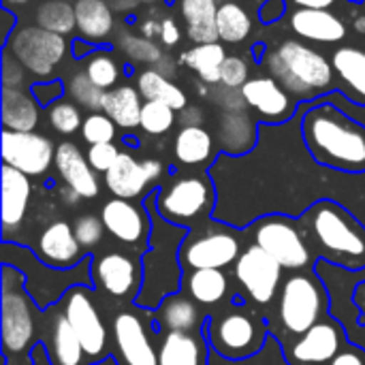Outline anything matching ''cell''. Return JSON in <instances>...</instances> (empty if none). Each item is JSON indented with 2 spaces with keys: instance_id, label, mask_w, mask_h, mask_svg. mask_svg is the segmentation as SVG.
Instances as JSON below:
<instances>
[{
  "instance_id": "6da1fadb",
  "label": "cell",
  "mask_w": 365,
  "mask_h": 365,
  "mask_svg": "<svg viewBox=\"0 0 365 365\" xmlns=\"http://www.w3.org/2000/svg\"><path fill=\"white\" fill-rule=\"evenodd\" d=\"M302 137L310 156L344 173L365 171V126L329 103L310 107L302 118Z\"/></svg>"
},
{
  "instance_id": "7a4b0ae2",
  "label": "cell",
  "mask_w": 365,
  "mask_h": 365,
  "mask_svg": "<svg viewBox=\"0 0 365 365\" xmlns=\"http://www.w3.org/2000/svg\"><path fill=\"white\" fill-rule=\"evenodd\" d=\"M297 220L314 259L351 272L365 269V227L346 207L319 199Z\"/></svg>"
},
{
  "instance_id": "3957f363",
  "label": "cell",
  "mask_w": 365,
  "mask_h": 365,
  "mask_svg": "<svg viewBox=\"0 0 365 365\" xmlns=\"http://www.w3.org/2000/svg\"><path fill=\"white\" fill-rule=\"evenodd\" d=\"M158 190L148 192L145 207L152 214V237L145 255L141 257L143 267V282L141 291L135 299L137 308L154 312L169 295L180 293L184 280V267L180 261L182 242L188 235V229L180 225L167 222L156 210Z\"/></svg>"
},
{
  "instance_id": "277c9868",
  "label": "cell",
  "mask_w": 365,
  "mask_h": 365,
  "mask_svg": "<svg viewBox=\"0 0 365 365\" xmlns=\"http://www.w3.org/2000/svg\"><path fill=\"white\" fill-rule=\"evenodd\" d=\"M267 68L293 96L312 98L334 83V64L299 41H282L265 56Z\"/></svg>"
},
{
  "instance_id": "5b68a950",
  "label": "cell",
  "mask_w": 365,
  "mask_h": 365,
  "mask_svg": "<svg viewBox=\"0 0 365 365\" xmlns=\"http://www.w3.org/2000/svg\"><path fill=\"white\" fill-rule=\"evenodd\" d=\"M327 291L314 269L284 278L276 297V317L282 329L280 342L287 344L327 319Z\"/></svg>"
},
{
  "instance_id": "8992f818",
  "label": "cell",
  "mask_w": 365,
  "mask_h": 365,
  "mask_svg": "<svg viewBox=\"0 0 365 365\" xmlns=\"http://www.w3.org/2000/svg\"><path fill=\"white\" fill-rule=\"evenodd\" d=\"M205 336L210 346L225 359L240 361L257 355L269 336V325L263 317L255 314L248 306L235 302V306L210 317Z\"/></svg>"
},
{
  "instance_id": "52a82bcc",
  "label": "cell",
  "mask_w": 365,
  "mask_h": 365,
  "mask_svg": "<svg viewBox=\"0 0 365 365\" xmlns=\"http://www.w3.org/2000/svg\"><path fill=\"white\" fill-rule=\"evenodd\" d=\"M246 235L250 237V244L259 246L272 259H276L282 269L291 274L314 269V255L306 242L299 220L284 214L261 216L250 222Z\"/></svg>"
},
{
  "instance_id": "ba28073f",
  "label": "cell",
  "mask_w": 365,
  "mask_h": 365,
  "mask_svg": "<svg viewBox=\"0 0 365 365\" xmlns=\"http://www.w3.org/2000/svg\"><path fill=\"white\" fill-rule=\"evenodd\" d=\"M216 192L207 175H182L158 190V214L180 227L199 229L214 212Z\"/></svg>"
},
{
  "instance_id": "9c48e42d",
  "label": "cell",
  "mask_w": 365,
  "mask_h": 365,
  "mask_svg": "<svg viewBox=\"0 0 365 365\" xmlns=\"http://www.w3.org/2000/svg\"><path fill=\"white\" fill-rule=\"evenodd\" d=\"M34 299L26 289V276L2 263V346L6 357H19L32 349Z\"/></svg>"
},
{
  "instance_id": "30bf717a",
  "label": "cell",
  "mask_w": 365,
  "mask_h": 365,
  "mask_svg": "<svg viewBox=\"0 0 365 365\" xmlns=\"http://www.w3.org/2000/svg\"><path fill=\"white\" fill-rule=\"evenodd\" d=\"M242 237L229 225H203L188 231L180 248L184 272L188 269H227L242 255Z\"/></svg>"
},
{
  "instance_id": "8fae6325",
  "label": "cell",
  "mask_w": 365,
  "mask_h": 365,
  "mask_svg": "<svg viewBox=\"0 0 365 365\" xmlns=\"http://www.w3.org/2000/svg\"><path fill=\"white\" fill-rule=\"evenodd\" d=\"M152 312L120 310L111 321L113 357L118 365H158V346L152 338Z\"/></svg>"
},
{
  "instance_id": "7c38bea8",
  "label": "cell",
  "mask_w": 365,
  "mask_h": 365,
  "mask_svg": "<svg viewBox=\"0 0 365 365\" xmlns=\"http://www.w3.org/2000/svg\"><path fill=\"white\" fill-rule=\"evenodd\" d=\"M62 312L68 319L73 331L77 334L90 361L94 364L101 357H105L109 351V336L103 317L94 304L92 287L77 284L68 289L66 295L62 297Z\"/></svg>"
},
{
  "instance_id": "4fadbf2b",
  "label": "cell",
  "mask_w": 365,
  "mask_h": 365,
  "mask_svg": "<svg viewBox=\"0 0 365 365\" xmlns=\"http://www.w3.org/2000/svg\"><path fill=\"white\" fill-rule=\"evenodd\" d=\"M282 272V265L255 244H248L235 261V282L255 306H269L278 297Z\"/></svg>"
},
{
  "instance_id": "5bb4252c",
  "label": "cell",
  "mask_w": 365,
  "mask_h": 365,
  "mask_svg": "<svg viewBox=\"0 0 365 365\" xmlns=\"http://www.w3.org/2000/svg\"><path fill=\"white\" fill-rule=\"evenodd\" d=\"M9 51L34 77H47L62 62L66 41L62 34L49 32L41 26H24L9 38Z\"/></svg>"
},
{
  "instance_id": "9a60e30c",
  "label": "cell",
  "mask_w": 365,
  "mask_h": 365,
  "mask_svg": "<svg viewBox=\"0 0 365 365\" xmlns=\"http://www.w3.org/2000/svg\"><path fill=\"white\" fill-rule=\"evenodd\" d=\"M105 231L120 244L133 250H145L152 237V214L145 203L133 199H109L101 210Z\"/></svg>"
},
{
  "instance_id": "2e32d148",
  "label": "cell",
  "mask_w": 365,
  "mask_h": 365,
  "mask_svg": "<svg viewBox=\"0 0 365 365\" xmlns=\"http://www.w3.org/2000/svg\"><path fill=\"white\" fill-rule=\"evenodd\" d=\"M344 346V329L336 321L323 319L299 338L282 344V351L289 365H329Z\"/></svg>"
},
{
  "instance_id": "e0dca14e",
  "label": "cell",
  "mask_w": 365,
  "mask_h": 365,
  "mask_svg": "<svg viewBox=\"0 0 365 365\" xmlns=\"http://www.w3.org/2000/svg\"><path fill=\"white\" fill-rule=\"evenodd\" d=\"M2 160L4 165L26 173L28 178L43 175L56 160L53 143L34 130H2Z\"/></svg>"
},
{
  "instance_id": "ac0fdd59",
  "label": "cell",
  "mask_w": 365,
  "mask_h": 365,
  "mask_svg": "<svg viewBox=\"0 0 365 365\" xmlns=\"http://www.w3.org/2000/svg\"><path fill=\"white\" fill-rule=\"evenodd\" d=\"M92 280L98 291L115 299H137L143 282V267L126 252L111 250L92 261Z\"/></svg>"
},
{
  "instance_id": "d6986e66",
  "label": "cell",
  "mask_w": 365,
  "mask_h": 365,
  "mask_svg": "<svg viewBox=\"0 0 365 365\" xmlns=\"http://www.w3.org/2000/svg\"><path fill=\"white\" fill-rule=\"evenodd\" d=\"M165 167L156 158L137 160L130 152H120L113 167L105 173V186L113 197L137 199L163 175Z\"/></svg>"
},
{
  "instance_id": "ffe728a7",
  "label": "cell",
  "mask_w": 365,
  "mask_h": 365,
  "mask_svg": "<svg viewBox=\"0 0 365 365\" xmlns=\"http://www.w3.org/2000/svg\"><path fill=\"white\" fill-rule=\"evenodd\" d=\"M32 250L45 265L53 269H73L88 257L81 244L77 242L75 229L64 220L49 222L41 231Z\"/></svg>"
},
{
  "instance_id": "44dd1931",
  "label": "cell",
  "mask_w": 365,
  "mask_h": 365,
  "mask_svg": "<svg viewBox=\"0 0 365 365\" xmlns=\"http://www.w3.org/2000/svg\"><path fill=\"white\" fill-rule=\"evenodd\" d=\"M242 94L263 120L267 122H284L291 118L295 109V101L289 90L274 77H255L248 79L242 88Z\"/></svg>"
},
{
  "instance_id": "7402d4cb",
  "label": "cell",
  "mask_w": 365,
  "mask_h": 365,
  "mask_svg": "<svg viewBox=\"0 0 365 365\" xmlns=\"http://www.w3.org/2000/svg\"><path fill=\"white\" fill-rule=\"evenodd\" d=\"M30 197V178L9 165H2V242H11V233L21 229Z\"/></svg>"
},
{
  "instance_id": "603a6c76",
  "label": "cell",
  "mask_w": 365,
  "mask_h": 365,
  "mask_svg": "<svg viewBox=\"0 0 365 365\" xmlns=\"http://www.w3.org/2000/svg\"><path fill=\"white\" fill-rule=\"evenodd\" d=\"M64 186L73 188L81 199H94L101 190V182L96 178V171L88 163V156L81 154V150L64 141L56 148V160H53Z\"/></svg>"
},
{
  "instance_id": "cb8c5ba5",
  "label": "cell",
  "mask_w": 365,
  "mask_h": 365,
  "mask_svg": "<svg viewBox=\"0 0 365 365\" xmlns=\"http://www.w3.org/2000/svg\"><path fill=\"white\" fill-rule=\"evenodd\" d=\"M210 349L205 331H163L158 365H207Z\"/></svg>"
},
{
  "instance_id": "d4e9b609",
  "label": "cell",
  "mask_w": 365,
  "mask_h": 365,
  "mask_svg": "<svg viewBox=\"0 0 365 365\" xmlns=\"http://www.w3.org/2000/svg\"><path fill=\"white\" fill-rule=\"evenodd\" d=\"M154 325L158 327V334L163 331H205L207 317L201 312L199 304L190 299L186 293H173L169 295L154 312H152Z\"/></svg>"
},
{
  "instance_id": "484cf974",
  "label": "cell",
  "mask_w": 365,
  "mask_h": 365,
  "mask_svg": "<svg viewBox=\"0 0 365 365\" xmlns=\"http://www.w3.org/2000/svg\"><path fill=\"white\" fill-rule=\"evenodd\" d=\"M291 28L308 41L338 43L346 36L344 21L327 9H299L291 15Z\"/></svg>"
},
{
  "instance_id": "4316f807",
  "label": "cell",
  "mask_w": 365,
  "mask_h": 365,
  "mask_svg": "<svg viewBox=\"0 0 365 365\" xmlns=\"http://www.w3.org/2000/svg\"><path fill=\"white\" fill-rule=\"evenodd\" d=\"M45 349L51 359V365H90V357L86 355L77 334L73 331L68 319L60 310L53 319V325L49 327V334L45 338Z\"/></svg>"
},
{
  "instance_id": "83f0119b",
  "label": "cell",
  "mask_w": 365,
  "mask_h": 365,
  "mask_svg": "<svg viewBox=\"0 0 365 365\" xmlns=\"http://www.w3.org/2000/svg\"><path fill=\"white\" fill-rule=\"evenodd\" d=\"M182 289L199 306H218L229 295V278L225 269H188Z\"/></svg>"
},
{
  "instance_id": "f1b7e54d",
  "label": "cell",
  "mask_w": 365,
  "mask_h": 365,
  "mask_svg": "<svg viewBox=\"0 0 365 365\" xmlns=\"http://www.w3.org/2000/svg\"><path fill=\"white\" fill-rule=\"evenodd\" d=\"M331 64L346 94L355 103L365 105V49L351 47V45L340 47L334 51Z\"/></svg>"
},
{
  "instance_id": "f546056e",
  "label": "cell",
  "mask_w": 365,
  "mask_h": 365,
  "mask_svg": "<svg viewBox=\"0 0 365 365\" xmlns=\"http://www.w3.org/2000/svg\"><path fill=\"white\" fill-rule=\"evenodd\" d=\"M2 124L6 130L30 133L38 124V109L34 98L19 90L4 86L2 88Z\"/></svg>"
},
{
  "instance_id": "4dcf8cb0",
  "label": "cell",
  "mask_w": 365,
  "mask_h": 365,
  "mask_svg": "<svg viewBox=\"0 0 365 365\" xmlns=\"http://www.w3.org/2000/svg\"><path fill=\"white\" fill-rule=\"evenodd\" d=\"M182 17L188 24V36L197 45L216 43L218 28H216V15H218V2L216 0H182L180 4Z\"/></svg>"
},
{
  "instance_id": "1f68e13d",
  "label": "cell",
  "mask_w": 365,
  "mask_h": 365,
  "mask_svg": "<svg viewBox=\"0 0 365 365\" xmlns=\"http://www.w3.org/2000/svg\"><path fill=\"white\" fill-rule=\"evenodd\" d=\"M220 145L229 154H246L257 143V126L246 111H229L220 120Z\"/></svg>"
},
{
  "instance_id": "d6a6232c",
  "label": "cell",
  "mask_w": 365,
  "mask_h": 365,
  "mask_svg": "<svg viewBox=\"0 0 365 365\" xmlns=\"http://www.w3.org/2000/svg\"><path fill=\"white\" fill-rule=\"evenodd\" d=\"M75 17L79 34L88 41H103L113 30V11L105 0H77Z\"/></svg>"
},
{
  "instance_id": "836d02e7",
  "label": "cell",
  "mask_w": 365,
  "mask_h": 365,
  "mask_svg": "<svg viewBox=\"0 0 365 365\" xmlns=\"http://www.w3.org/2000/svg\"><path fill=\"white\" fill-rule=\"evenodd\" d=\"M141 94L133 86H120L105 94L103 111L120 126V128H135L141 124Z\"/></svg>"
},
{
  "instance_id": "e575fe53",
  "label": "cell",
  "mask_w": 365,
  "mask_h": 365,
  "mask_svg": "<svg viewBox=\"0 0 365 365\" xmlns=\"http://www.w3.org/2000/svg\"><path fill=\"white\" fill-rule=\"evenodd\" d=\"M173 154L182 165H205L214 154V139L201 126H184L175 137Z\"/></svg>"
},
{
  "instance_id": "d590c367",
  "label": "cell",
  "mask_w": 365,
  "mask_h": 365,
  "mask_svg": "<svg viewBox=\"0 0 365 365\" xmlns=\"http://www.w3.org/2000/svg\"><path fill=\"white\" fill-rule=\"evenodd\" d=\"M137 90L145 101H156V103H165L171 109H186V94L180 86H175L169 77H165L160 71L156 68H148L139 75L137 79Z\"/></svg>"
},
{
  "instance_id": "8d00e7d4",
  "label": "cell",
  "mask_w": 365,
  "mask_h": 365,
  "mask_svg": "<svg viewBox=\"0 0 365 365\" xmlns=\"http://www.w3.org/2000/svg\"><path fill=\"white\" fill-rule=\"evenodd\" d=\"M225 60H227V53L220 43L197 45L182 56V62L188 68H192L205 83H220V68Z\"/></svg>"
},
{
  "instance_id": "74e56055",
  "label": "cell",
  "mask_w": 365,
  "mask_h": 365,
  "mask_svg": "<svg viewBox=\"0 0 365 365\" xmlns=\"http://www.w3.org/2000/svg\"><path fill=\"white\" fill-rule=\"evenodd\" d=\"M216 28L225 43H242L252 32V19L242 4L222 2L216 15Z\"/></svg>"
},
{
  "instance_id": "f35d334b",
  "label": "cell",
  "mask_w": 365,
  "mask_h": 365,
  "mask_svg": "<svg viewBox=\"0 0 365 365\" xmlns=\"http://www.w3.org/2000/svg\"><path fill=\"white\" fill-rule=\"evenodd\" d=\"M36 26L62 36L73 32L77 28L75 4L68 0H43L36 9Z\"/></svg>"
},
{
  "instance_id": "ab89813d",
  "label": "cell",
  "mask_w": 365,
  "mask_h": 365,
  "mask_svg": "<svg viewBox=\"0 0 365 365\" xmlns=\"http://www.w3.org/2000/svg\"><path fill=\"white\" fill-rule=\"evenodd\" d=\"M175 122V109H171L165 103H156V101H145L143 109H141V128L148 135H165L167 130H171Z\"/></svg>"
},
{
  "instance_id": "60d3db41",
  "label": "cell",
  "mask_w": 365,
  "mask_h": 365,
  "mask_svg": "<svg viewBox=\"0 0 365 365\" xmlns=\"http://www.w3.org/2000/svg\"><path fill=\"white\" fill-rule=\"evenodd\" d=\"M68 94L73 96V101H77L79 105L88 107V109H103L105 105V90L98 88L86 71L73 75V79L68 81Z\"/></svg>"
},
{
  "instance_id": "b9f144b4",
  "label": "cell",
  "mask_w": 365,
  "mask_h": 365,
  "mask_svg": "<svg viewBox=\"0 0 365 365\" xmlns=\"http://www.w3.org/2000/svg\"><path fill=\"white\" fill-rule=\"evenodd\" d=\"M86 73L88 77L103 90H111L118 79H120V68H118V62L107 53V51H98L94 53L88 64H86Z\"/></svg>"
},
{
  "instance_id": "7bdbcfd3",
  "label": "cell",
  "mask_w": 365,
  "mask_h": 365,
  "mask_svg": "<svg viewBox=\"0 0 365 365\" xmlns=\"http://www.w3.org/2000/svg\"><path fill=\"white\" fill-rule=\"evenodd\" d=\"M120 47L122 51L133 60V62H148V64H158L163 60L160 49L148 38V36H137V34H122L120 36Z\"/></svg>"
},
{
  "instance_id": "ee69618b",
  "label": "cell",
  "mask_w": 365,
  "mask_h": 365,
  "mask_svg": "<svg viewBox=\"0 0 365 365\" xmlns=\"http://www.w3.org/2000/svg\"><path fill=\"white\" fill-rule=\"evenodd\" d=\"M115 122L107 115V113H90L83 124H81V137L90 143H113L115 139Z\"/></svg>"
},
{
  "instance_id": "f6af8a7d",
  "label": "cell",
  "mask_w": 365,
  "mask_h": 365,
  "mask_svg": "<svg viewBox=\"0 0 365 365\" xmlns=\"http://www.w3.org/2000/svg\"><path fill=\"white\" fill-rule=\"evenodd\" d=\"M47 118H49V124L62 135H73L83 124L79 109L68 101H58L56 105H51Z\"/></svg>"
},
{
  "instance_id": "bcb514c9",
  "label": "cell",
  "mask_w": 365,
  "mask_h": 365,
  "mask_svg": "<svg viewBox=\"0 0 365 365\" xmlns=\"http://www.w3.org/2000/svg\"><path fill=\"white\" fill-rule=\"evenodd\" d=\"M75 229V235H77V242L81 244V248L88 252L92 248H96L103 237H105V225L101 220V216H94V214H83L75 220L73 225Z\"/></svg>"
},
{
  "instance_id": "7dc6e473",
  "label": "cell",
  "mask_w": 365,
  "mask_h": 365,
  "mask_svg": "<svg viewBox=\"0 0 365 365\" xmlns=\"http://www.w3.org/2000/svg\"><path fill=\"white\" fill-rule=\"evenodd\" d=\"M246 81H248V62L240 56H227L220 68V86L244 88Z\"/></svg>"
},
{
  "instance_id": "c3c4849f",
  "label": "cell",
  "mask_w": 365,
  "mask_h": 365,
  "mask_svg": "<svg viewBox=\"0 0 365 365\" xmlns=\"http://www.w3.org/2000/svg\"><path fill=\"white\" fill-rule=\"evenodd\" d=\"M118 156H120V150L113 143H96V145H90L88 150V163L92 165L96 173H107L118 160Z\"/></svg>"
},
{
  "instance_id": "681fc988",
  "label": "cell",
  "mask_w": 365,
  "mask_h": 365,
  "mask_svg": "<svg viewBox=\"0 0 365 365\" xmlns=\"http://www.w3.org/2000/svg\"><path fill=\"white\" fill-rule=\"evenodd\" d=\"M2 77H4V86H11V88H17L24 81V64L11 51H4Z\"/></svg>"
},
{
  "instance_id": "f907efd6",
  "label": "cell",
  "mask_w": 365,
  "mask_h": 365,
  "mask_svg": "<svg viewBox=\"0 0 365 365\" xmlns=\"http://www.w3.org/2000/svg\"><path fill=\"white\" fill-rule=\"evenodd\" d=\"M329 365H365V351L359 346L346 344L331 361Z\"/></svg>"
},
{
  "instance_id": "816d5d0a",
  "label": "cell",
  "mask_w": 365,
  "mask_h": 365,
  "mask_svg": "<svg viewBox=\"0 0 365 365\" xmlns=\"http://www.w3.org/2000/svg\"><path fill=\"white\" fill-rule=\"evenodd\" d=\"M160 38H163V43L167 47L178 45V41H180V28H178V24L171 17H167V19L160 21Z\"/></svg>"
},
{
  "instance_id": "f5cc1de1",
  "label": "cell",
  "mask_w": 365,
  "mask_h": 365,
  "mask_svg": "<svg viewBox=\"0 0 365 365\" xmlns=\"http://www.w3.org/2000/svg\"><path fill=\"white\" fill-rule=\"evenodd\" d=\"M60 92H62V88L58 83H45V86H36L34 88V96L41 103H49L51 98H58Z\"/></svg>"
},
{
  "instance_id": "db71d44e",
  "label": "cell",
  "mask_w": 365,
  "mask_h": 365,
  "mask_svg": "<svg viewBox=\"0 0 365 365\" xmlns=\"http://www.w3.org/2000/svg\"><path fill=\"white\" fill-rule=\"evenodd\" d=\"M199 122H201V111L197 107L182 109V124L184 126H199Z\"/></svg>"
},
{
  "instance_id": "11a10c76",
  "label": "cell",
  "mask_w": 365,
  "mask_h": 365,
  "mask_svg": "<svg viewBox=\"0 0 365 365\" xmlns=\"http://www.w3.org/2000/svg\"><path fill=\"white\" fill-rule=\"evenodd\" d=\"M280 13H282V2L280 0H269L267 2V6L263 9V19H276V17H280Z\"/></svg>"
},
{
  "instance_id": "9f6ffc18",
  "label": "cell",
  "mask_w": 365,
  "mask_h": 365,
  "mask_svg": "<svg viewBox=\"0 0 365 365\" xmlns=\"http://www.w3.org/2000/svg\"><path fill=\"white\" fill-rule=\"evenodd\" d=\"M302 9H329L336 0H293Z\"/></svg>"
},
{
  "instance_id": "6f0895ef",
  "label": "cell",
  "mask_w": 365,
  "mask_h": 365,
  "mask_svg": "<svg viewBox=\"0 0 365 365\" xmlns=\"http://www.w3.org/2000/svg\"><path fill=\"white\" fill-rule=\"evenodd\" d=\"M60 197H62V201L68 203V205H75V203L81 199V197H79L73 188H68V186H62V188H60Z\"/></svg>"
},
{
  "instance_id": "680465c9",
  "label": "cell",
  "mask_w": 365,
  "mask_h": 365,
  "mask_svg": "<svg viewBox=\"0 0 365 365\" xmlns=\"http://www.w3.org/2000/svg\"><path fill=\"white\" fill-rule=\"evenodd\" d=\"M141 32L150 38V36H154V34H160V24L158 21H145L143 26H141Z\"/></svg>"
},
{
  "instance_id": "91938a15",
  "label": "cell",
  "mask_w": 365,
  "mask_h": 365,
  "mask_svg": "<svg viewBox=\"0 0 365 365\" xmlns=\"http://www.w3.org/2000/svg\"><path fill=\"white\" fill-rule=\"evenodd\" d=\"M353 28H355V32H357V34H365V13L364 15H355V19H353Z\"/></svg>"
},
{
  "instance_id": "94428289",
  "label": "cell",
  "mask_w": 365,
  "mask_h": 365,
  "mask_svg": "<svg viewBox=\"0 0 365 365\" xmlns=\"http://www.w3.org/2000/svg\"><path fill=\"white\" fill-rule=\"evenodd\" d=\"M9 6H21V4H28L30 0H4Z\"/></svg>"
}]
</instances>
